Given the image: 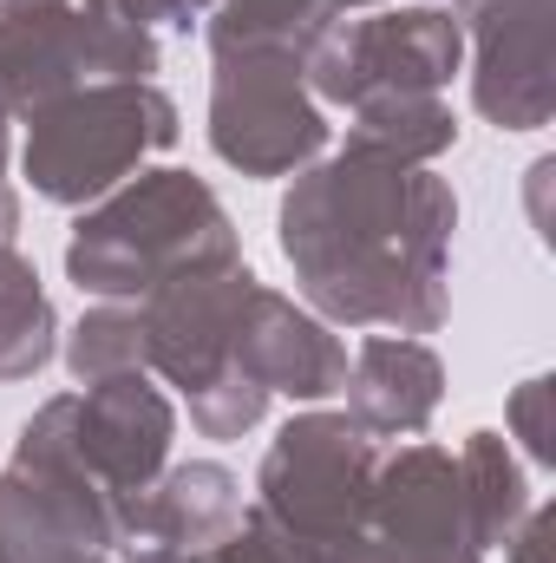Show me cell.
<instances>
[{"instance_id": "cell-8", "label": "cell", "mask_w": 556, "mask_h": 563, "mask_svg": "<svg viewBox=\"0 0 556 563\" xmlns=\"http://www.w3.org/2000/svg\"><path fill=\"white\" fill-rule=\"evenodd\" d=\"M210 144L243 177H288L327 151V119L308 92L301 59L249 53L216 59L210 79Z\"/></svg>"}, {"instance_id": "cell-22", "label": "cell", "mask_w": 556, "mask_h": 563, "mask_svg": "<svg viewBox=\"0 0 556 563\" xmlns=\"http://www.w3.org/2000/svg\"><path fill=\"white\" fill-rule=\"evenodd\" d=\"M544 407H551V380H531L524 394H518V426H524V445H531V459L537 465H551L556 459V432H551V420H544Z\"/></svg>"}, {"instance_id": "cell-21", "label": "cell", "mask_w": 556, "mask_h": 563, "mask_svg": "<svg viewBox=\"0 0 556 563\" xmlns=\"http://www.w3.org/2000/svg\"><path fill=\"white\" fill-rule=\"evenodd\" d=\"M132 563H281V558L263 544V531H256L249 511H243V531H230V538L210 544V551H151V544H132Z\"/></svg>"}, {"instance_id": "cell-14", "label": "cell", "mask_w": 556, "mask_h": 563, "mask_svg": "<svg viewBox=\"0 0 556 563\" xmlns=\"http://www.w3.org/2000/svg\"><path fill=\"white\" fill-rule=\"evenodd\" d=\"M230 531H243V485L210 459L164 465L132 511V544H151V551H210Z\"/></svg>"}, {"instance_id": "cell-27", "label": "cell", "mask_w": 556, "mask_h": 563, "mask_svg": "<svg viewBox=\"0 0 556 563\" xmlns=\"http://www.w3.org/2000/svg\"><path fill=\"white\" fill-rule=\"evenodd\" d=\"M7 125H13V119H7V106H0V177H7Z\"/></svg>"}, {"instance_id": "cell-5", "label": "cell", "mask_w": 556, "mask_h": 563, "mask_svg": "<svg viewBox=\"0 0 556 563\" xmlns=\"http://www.w3.org/2000/svg\"><path fill=\"white\" fill-rule=\"evenodd\" d=\"M157 40L125 20L112 0H0V106L7 119H33L40 106L99 86L151 79Z\"/></svg>"}, {"instance_id": "cell-11", "label": "cell", "mask_w": 556, "mask_h": 563, "mask_svg": "<svg viewBox=\"0 0 556 563\" xmlns=\"http://www.w3.org/2000/svg\"><path fill=\"white\" fill-rule=\"evenodd\" d=\"M465 20L478 33V73H471L478 112L504 132H544L556 112L551 0H478Z\"/></svg>"}, {"instance_id": "cell-26", "label": "cell", "mask_w": 556, "mask_h": 563, "mask_svg": "<svg viewBox=\"0 0 556 563\" xmlns=\"http://www.w3.org/2000/svg\"><path fill=\"white\" fill-rule=\"evenodd\" d=\"M46 563H105V551H66V558H46Z\"/></svg>"}, {"instance_id": "cell-19", "label": "cell", "mask_w": 556, "mask_h": 563, "mask_svg": "<svg viewBox=\"0 0 556 563\" xmlns=\"http://www.w3.org/2000/svg\"><path fill=\"white\" fill-rule=\"evenodd\" d=\"M66 367L79 387H99V380H119V374H144V314L138 308H92L73 341H66Z\"/></svg>"}, {"instance_id": "cell-24", "label": "cell", "mask_w": 556, "mask_h": 563, "mask_svg": "<svg viewBox=\"0 0 556 563\" xmlns=\"http://www.w3.org/2000/svg\"><path fill=\"white\" fill-rule=\"evenodd\" d=\"M544 538H551V511H524V525L504 538L511 544V563H544V551H551Z\"/></svg>"}, {"instance_id": "cell-25", "label": "cell", "mask_w": 556, "mask_h": 563, "mask_svg": "<svg viewBox=\"0 0 556 563\" xmlns=\"http://www.w3.org/2000/svg\"><path fill=\"white\" fill-rule=\"evenodd\" d=\"M13 230H20V197H13V184L0 177V250L13 243Z\"/></svg>"}, {"instance_id": "cell-29", "label": "cell", "mask_w": 556, "mask_h": 563, "mask_svg": "<svg viewBox=\"0 0 556 563\" xmlns=\"http://www.w3.org/2000/svg\"><path fill=\"white\" fill-rule=\"evenodd\" d=\"M347 7H380V0H334V13H347Z\"/></svg>"}, {"instance_id": "cell-16", "label": "cell", "mask_w": 556, "mask_h": 563, "mask_svg": "<svg viewBox=\"0 0 556 563\" xmlns=\"http://www.w3.org/2000/svg\"><path fill=\"white\" fill-rule=\"evenodd\" d=\"M452 139H458V119L438 92H400V99L354 106L347 151H367L387 164H432L438 151H452Z\"/></svg>"}, {"instance_id": "cell-23", "label": "cell", "mask_w": 556, "mask_h": 563, "mask_svg": "<svg viewBox=\"0 0 556 563\" xmlns=\"http://www.w3.org/2000/svg\"><path fill=\"white\" fill-rule=\"evenodd\" d=\"M125 20H138V26H190L197 13H210L216 0H112Z\"/></svg>"}, {"instance_id": "cell-18", "label": "cell", "mask_w": 556, "mask_h": 563, "mask_svg": "<svg viewBox=\"0 0 556 563\" xmlns=\"http://www.w3.org/2000/svg\"><path fill=\"white\" fill-rule=\"evenodd\" d=\"M458 472H465V498H471V525H478V544H504L524 511H531V492H524V472L518 459L504 452L498 432H471L465 452H458Z\"/></svg>"}, {"instance_id": "cell-4", "label": "cell", "mask_w": 556, "mask_h": 563, "mask_svg": "<svg viewBox=\"0 0 556 563\" xmlns=\"http://www.w3.org/2000/svg\"><path fill=\"white\" fill-rule=\"evenodd\" d=\"M177 132V106L157 79H99L26 119L20 164L46 203H99L151 151H170Z\"/></svg>"}, {"instance_id": "cell-10", "label": "cell", "mask_w": 556, "mask_h": 563, "mask_svg": "<svg viewBox=\"0 0 556 563\" xmlns=\"http://www.w3.org/2000/svg\"><path fill=\"white\" fill-rule=\"evenodd\" d=\"M256 276L236 263V269H203V276H177L164 288L144 295V367H157L170 387H184V400L197 387H210L236 347V321H243V301H249Z\"/></svg>"}, {"instance_id": "cell-13", "label": "cell", "mask_w": 556, "mask_h": 563, "mask_svg": "<svg viewBox=\"0 0 556 563\" xmlns=\"http://www.w3.org/2000/svg\"><path fill=\"white\" fill-rule=\"evenodd\" d=\"M347 420L374 439H413L432 426L438 400H445V367L438 354L413 341V334H380V341H360L354 367H347Z\"/></svg>"}, {"instance_id": "cell-2", "label": "cell", "mask_w": 556, "mask_h": 563, "mask_svg": "<svg viewBox=\"0 0 556 563\" xmlns=\"http://www.w3.org/2000/svg\"><path fill=\"white\" fill-rule=\"evenodd\" d=\"M236 263L243 250L230 210L190 170H144L132 190H112L99 210H86L66 243V276L105 301H144L164 282Z\"/></svg>"}, {"instance_id": "cell-17", "label": "cell", "mask_w": 556, "mask_h": 563, "mask_svg": "<svg viewBox=\"0 0 556 563\" xmlns=\"http://www.w3.org/2000/svg\"><path fill=\"white\" fill-rule=\"evenodd\" d=\"M53 301L33 276L26 256H13V243L0 250V380H33L53 361Z\"/></svg>"}, {"instance_id": "cell-1", "label": "cell", "mask_w": 556, "mask_h": 563, "mask_svg": "<svg viewBox=\"0 0 556 563\" xmlns=\"http://www.w3.org/2000/svg\"><path fill=\"white\" fill-rule=\"evenodd\" d=\"M458 197L432 164L341 151L281 203V256L301 295L347 328L432 334L445 321Z\"/></svg>"}, {"instance_id": "cell-12", "label": "cell", "mask_w": 556, "mask_h": 563, "mask_svg": "<svg viewBox=\"0 0 556 563\" xmlns=\"http://www.w3.org/2000/svg\"><path fill=\"white\" fill-rule=\"evenodd\" d=\"M230 361L263 387V394H294V400H327L347 387V347L327 334V321L301 314L276 288H249L243 321H236V347Z\"/></svg>"}, {"instance_id": "cell-7", "label": "cell", "mask_w": 556, "mask_h": 563, "mask_svg": "<svg viewBox=\"0 0 556 563\" xmlns=\"http://www.w3.org/2000/svg\"><path fill=\"white\" fill-rule=\"evenodd\" d=\"M341 563H485L458 459L445 445L380 452L360 538Z\"/></svg>"}, {"instance_id": "cell-3", "label": "cell", "mask_w": 556, "mask_h": 563, "mask_svg": "<svg viewBox=\"0 0 556 563\" xmlns=\"http://www.w3.org/2000/svg\"><path fill=\"white\" fill-rule=\"evenodd\" d=\"M380 472V439L347 413H301L276 432L249 525L281 563H341L360 538L367 492Z\"/></svg>"}, {"instance_id": "cell-15", "label": "cell", "mask_w": 556, "mask_h": 563, "mask_svg": "<svg viewBox=\"0 0 556 563\" xmlns=\"http://www.w3.org/2000/svg\"><path fill=\"white\" fill-rule=\"evenodd\" d=\"M341 26L334 0H216L210 7V53L216 59H249V53H276L301 59Z\"/></svg>"}, {"instance_id": "cell-28", "label": "cell", "mask_w": 556, "mask_h": 563, "mask_svg": "<svg viewBox=\"0 0 556 563\" xmlns=\"http://www.w3.org/2000/svg\"><path fill=\"white\" fill-rule=\"evenodd\" d=\"M432 7H445V0H432ZM471 7H478V0H452V13H458V20H465Z\"/></svg>"}, {"instance_id": "cell-6", "label": "cell", "mask_w": 556, "mask_h": 563, "mask_svg": "<svg viewBox=\"0 0 556 563\" xmlns=\"http://www.w3.org/2000/svg\"><path fill=\"white\" fill-rule=\"evenodd\" d=\"M465 59V26L452 7H393L374 20L334 26L308 53V92L334 106H367V99H400V92H438Z\"/></svg>"}, {"instance_id": "cell-9", "label": "cell", "mask_w": 556, "mask_h": 563, "mask_svg": "<svg viewBox=\"0 0 556 563\" xmlns=\"http://www.w3.org/2000/svg\"><path fill=\"white\" fill-rule=\"evenodd\" d=\"M33 420L46 426L99 485H112L132 511H138L144 492L157 485V472L170 465V439H177L170 400L144 374H119V380L86 387V394L46 400Z\"/></svg>"}, {"instance_id": "cell-20", "label": "cell", "mask_w": 556, "mask_h": 563, "mask_svg": "<svg viewBox=\"0 0 556 563\" xmlns=\"http://www.w3.org/2000/svg\"><path fill=\"white\" fill-rule=\"evenodd\" d=\"M263 413H269V394L243 367H223L210 387L190 394V420H197L203 439H243L249 426H263Z\"/></svg>"}]
</instances>
